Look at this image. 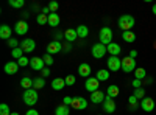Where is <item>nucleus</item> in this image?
Returning a JSON list of instances; mask_svg holds the SVG:
<instances>
[{
  "label": "nucleus",
  "mask_w": 156,
  "mask_h": 115,
  "mask_svg": "<svg viewBox=\"0 0 156 115\" xmlns=\"http://www.w3.org/2000/svg\"><path fill=\"white\" fill-rule=\"evenodd\" d=\"M134 27V17L131 14H123L119 17V28L123 31H129Z\"/></svg>",
  "instance_id": "obj_1"
},
{
  "label": "nucleus",
  "mask_w": 156,
  "mask_h": 115,
  "mask_svg": "<svg viewBox=\"0 0 156 115\" xmlns=\"http://www.w3.org/2000/svg\"><path fill=\"white\" fill-rule=\"evenodd\" d=\"M62 100H64V101H62V104H66V106H70V104H72V100H73V98H70V96H64Z\"/></svg>",
  "instance_id": "obj_42"
},
{
  "label": "nucleus",
  "mask_w": 156,
  "mask_h": 115,
  "mask_svg": "<svg viewBox=\"0 0 156 115\" xmlns=\"http://www.w3.org/2000/svg\"><path fill=\"white\" fill-rule=\"evenodd\" d=\"M11 115H19L17 112H11Z\"/></svg>",
  "instance_id": "obj_49"
},
{
  "label": "nucleus",
  "mask_w": 156,
  "mask_h": 115,
  "mask_svg": "<svg viewBox=\"0 0 156 115\" xmlns=\"http://www.w3.org/2000/svg\"><path fill=\"white\" fill-rule=\"evenodd\" d=\"M17 64H19L20 67H25V66H28V64H30V59H28V58H25V56H22V58L17 61Z\"/></svg>",
  "instance_id": "obj_40"
},
{
  "label": "nucleus",
  "mask_w": 156,
  "mask_h": 115,
  "mask_svg": "<svg viewBox=\"0 0 156 115\" xmlns=\"http://www.w3.org/2000/svg\"><path fill=\"white\" fill-rule=\"evenodd\" d=\"M8 3H9V6H12V8H22L25 2H23V0H9Z\"/></svg>",
  "instance_id": "obj_34"
},
{
  "label": "nucleus",
  "mask_w": 156,
  "mask_h": 115,
  "mask_svg": "<svg viewBox=\"0 0 156 115\" xmlns=\"http://www.w3.org/2000/svg\"><path fill=\"white\" fill-rule=\"evenodd\" d=\"M106 64H108V70L111 72H119L122 69V59H119L117 56H109Z\"/></svg>",
  "instance_id": "obj_5"
},
{
  "label": "nucleus",
  "mask_w": 156,
  "mask_h": 115,
  "mask_svg": "<svg viewBox=\"0 0 156 115\" xmlns=\"http://www.w3.org/2000/svg\"><path fill=\"white\" fill-rule=\"evenodd\" d=\"M128 103H129V109H131V110H136L137 109V98L134 96V95H131V96H129L128 98Z\"/></svg>",
  "instance_id": "obj_31"
},
{
  "label": "nucleus",
  "mask_w": 156,
  "mask_h": 115,
  "mask_svg": "<svg viewBox=\"0 0 156 115\" xmlns=\"http://www.w3.org/2000/svg\"><path fill=\"white\" fill-rule=\"evenodd\" d=\"M122 70H123L125 73L134 72V70H136V61H134L133 58H129V56L122 58Z\"/></svg>",
  "instance_id": "obj_4"
},
{
  "label": "nucleus",
  "mask_w": 156,
  "mask_h": 115,
  "mask_svg": "<svg viewBox=\"0 0 156 115\" xmlns=\"http://www.w3.org/2000/svg\"><path fill=\"white\" fill-rule=\"evenodd\" d=\"M11 33H12V30L8 27V25H2V27H0V37H2V39L9 41L11 39Z\"/></svg>",
  "instance_id": "obj_19"
},
{
  "label": "nucleus",
  "mask_w": 156,
  "mask_h": 115,
  "mask_svg": "<svg viewBox=\"0 0 156 115\" xmlns=\"http://www.w3.org/2000/svg\"><path fill=\"white\" fill-rule=\"evenodd\" d=\"M137 100H144L145 98V90L142 87H139V89H134V93H133Z\"/></svg>",
  "instance_id": "obj_32"
},
{
  "label": "nucleus",
  "mask_w": 156,
  "mask_h": 115,
  "mask_svg": "<svg viewBox=\"0 0 156 115\" xmlns=\"http://www.w3.org/2000/svg\"><path fill=\"white\" fill-rule=\"evenodd\" d=\"M36 22H37L39 25H45V23H48V16H47V14H42V12H41V14L36 17Z\"/></svg>",
  "instance_id": "obj_33"
},
{
  "label": "nucleus",
  "mask_w": 156,
  "mask_h": 115,
  "mask_svg": "<svg viewBox=\"0 0 156 115\" xmlns=\"http://www.w3.org/2000/svg\"><path fill=\"white\" fill-rule=\"evenodd\" d=\"M22 98H23V103L27 104V106H34L37 103V100H39L36 89H28V90H25Z\"/></svg>",
  "instance_id": "obj_2"
},
{
  "label": "nucleus",
  "mask_w": 156,
  "mask_h": 115,
  "mask_svg": "<svg viewBox=\"0 0 156 115\" xmlns=\"http://www.w3.org/2000/svg\"><path fill=\"white\" fill-rule=\"evenodd\" d=\"M106 50H108V53H109L111 56H119L120 52H122L120 45H119V44H115V42H111V44L106 47Z\"/></svg>",
  "instance_id": "obj_18"
},
{
  "label": "nucleus",
  "mask_w": 156,
  "mask_h": 115,
  "mask_svg": "<svg viewBox=\"0 0 156 115\" xmlns=\"http://www.w3.org/2000/svg\"><path fill=\"white\" fill-rule=\"evenodd\" d=\"M41 75H42V78H47V76L50 75V70H48V69H44V70L41 72Z\"/></svg>",
  "instance_id": "obj_44"
},
{
  "label": "nucleus",
  "mask_w": 156,
  "mask_h": 115,
  "mask_svg": "<svg viewBox=\"0 0 156 115\" xmlns=\"http://www.w3.org/2000/svg\"><path fill=\"white\" fill-rule=\"evenodd\" d=\"M64 37H66L69 42H72V41H75L76 37H78V33H76V30L69 28V30H66V33H64Z\"/></svg>",
  "instance_id": "obj_22"
},
{
  "label": "nucleus",
  "mask_w": 156,
  "mask_h": 115,
  "mask_svg": "<svg viewBox=\"0 0 156 115\" xmlns=\"http://www.w3.org/2000/svg\"><path fill=\"white\" fill-rule=\"evenodd\" d=\"M66 86H73L75 84V76L73 75H69V76H66Z\"/></svg>",
  "instance_id": "obj_41"
},
{
  "label": "nucleus",
  "mask_w": 156,
  "mask_h": 115,
  "mask_svg": "<svg viewBox=\"0 0 156 115\" xmlns=\"http://www.w3.org/2000/svg\"><path fill=\"white\" fill-rule=\"evenodd\" d=\"M72 109H76V110H84L87 107V101L83 98V96H75L72 100V104H70Z\"/></svg>",
  "instance_id": "obj_7"
},
{
  "label": "nucleus",
  "mask_w": 156,
  "mask_h": 115,
  "mask_svg": "<svg viewBox=\"0 0 156 115\" xmlns=\"http://www.w3.org/2000/svg\"><path fill=\"white\" fill-rule=\"evenodd\" d=\"M103 110L108 112V113H112L115 110V103H114V98H109L106 96L105 101H103Z\"/></svg>",
  "instance_id": "obj_12"
},
{
  "label": "nucleus",
  "mask_w": 156,
  "mask_h": 115,
  "mask_svg": "<svg viewBox=\"0 0 156 115\" xmlns=\"http://www.w3.org/2000/svg\"><path fill=\"white\" fill-rule=\"evenodd\" d=\"M14 31H16L19 36L27 34V31H28V23L25 22V20H19V22L16 23V27H14Z\"/></svg>",
  "instance_id": "obj_14"
},
{
  "label": "nucleus",
  "mask_w": 156,
  "mask_h": 115,
  "mask_svg": "<svg viewBox=\"0 0 156 115\" xmlns=\"http://www.w3.org/2000/svg\"><path fill=\"white\" fill-rule=\"evenodd\" d=\"M119 87L117 86H109L108 87V90H106V96H109V98H115L117 95H119Z\"/></svg>",
  "instance_id": "obj_26"
},
{
  "label": "nucleus",
  "mask_w": 156,
  "mask_h": 115,
  "mask_svg": "<svg viewBox=\"0 0 156 115\" xmlns=\"http://www.w3.org/2000/svg\"><path fill=\"white\" fill-rule=\"evenodd\" d=\"M140 84H142V83H140V79H136V78L133 79V87H134V89H139V87H140Z\"/></svg>",
  "instance_id": "obj_43"
},
{
  "label": "nucleus",
  "mask_w": 156,
  "mask_h": 115,
  "mask_svg": "<svg viewBox=\"0 0 156 115\" xmlns=\"http://www.w3.org/2000/svg\"><path fill=\"white\" fill-rule=\"evenodd\" d=\"M44 66H45V62L42 58H33L30 59V67L33 70H39V72H42L44 70Z\"/></svg>",
  "instance_id": "obj_11"
},
{
  "label": "nucleus",
  "mask_w": 156,
  "mask_h": 115,
  "mask_svg": "<svg viewBox=\"0 0 156 115\" xmlns=\"http://www.w3.org/2000/svg\"><path fill=\"white\" fill-rule=\"evenodd\" d=\"M76 33H78V37H87L89 30L86 25H80V27H76Z\"/></svg>",
  "instance_id": "obj_28"
},
{
  "label": "nucleus",
  "mask_w": 156,
  "mask_h": 115,
  "mask_svg": "<svg viewBox=\"0 0 156 115\" xmlns=\"http://www.w3.org/2000/svg\"><path fill=\"white\" fill-rule=\"evenodd\" d=\"M8 47H11L12 50L19 48V41H17V39H14V37H11V39L8 41Z\"/></svg>",
  "instance_id": "obj_37"
},
{
  "label": "nucleus",
  "mask_w": 156,
  "mask_h": 115,
  "mask_svg": "<svg viewBox=\"0 0 156 115\" xmlns=\"http://www.w3.org/2000/svg\"><path fill=\"white\" fill-rule=\"evenodd\" d=\"M151 11H153V14H156V3L153 5V8H151Z\"/></svg>",
  "instance_id": "obj_48"
},
{
  "label": "nucleus",
  "mask_w": 156,
  "mask_h": 115,
  "mask_svg": "<svg viewBox=\"0 0 156 115\" xmlns=\"http://www.w3.org/2000/svg\"><path fill=\"white\" fill-rule=\"evenodd\" d=\"M61 50H62V45H61L59 41H53V42H50V44L47 45V53H48V55L59 53Z\"/></svg>",
  "instance_id": "obj_13"
},
{
  "label": "nucleus",
  "mask_w": 156,
  "mask_h": 115,
  "mask_svg": "<svg viewBox=\"0 0 156 115\" xmlns=\"http://www.w3.org/2000/svg\"><path fill=\"white\" fill-rule=\"evenodd\" d=\"M111 42H112V30L109 27H103L100 30V44L108 47Z\"/></svg>",
  "instance_id": "obj_3"
},
{
  "label": "nucleus",
  "mask_w": 156,
  "mask_h": 115,
  "mask_svg": "<svg viewBox=\"0 0 156 115\" xmlns=\"http://www.w3.org/2000/svg\"><path fill=\"white\" fill-rule=\"evenodd\" d=\"M51 87H53V90H62V89L66 87V79L55 78L53 81H51Z\"/></svg>",
  "instance_id": "obj_20"
},
{
  "label": "nucleus",
  "mask_w": 156,
  "mask_h": 115,
  "mask_svg": "<svg viewBox=\"0 0 156 115\" xmlns=\"http://www.w3.org/2000/svg\"><path fill=\"white\" fill-rule=\"evenodd\" d=\"M58 8H59L58 2H50V3H48V9H50V12H56Z\"/></svg>",
  "instance_id": "obj_39"
},
{
  "label": "nucleus",
  "mask_w": 156,
  "mask_h": 115,
  "mask_svg": "<svg viewBox=\"0 0 156 115\" xmlns=\"http://www.w3.org/2000/svg\"><path fill=\"white\" fill-rule=\"evenodd\" d=\"M145 76H147L145 69H136V70H134V78H136V79H144Z\"/></svg>",
  "instance_id": "obj_30"
},
{
  "label": "nucleus",
  "mask_w": 156,
  "mask_h": 115,
  "mask_svg": "<svg viewBox=\"0 0 156 115\" xmlns=\"http://www.w3.org/2000/svg\"><path fill=\"white\" fill-rule=\"evenodd\" d=\"M48 25L50 27H58L59 25V14L58 12H50L48 14Z\"/></svg>",
  "instance_id": "obj_21"
},
{
  "label": "nucleus",
  "mask_w": 156,
  "mask_h": 115,
  "mask_svg": "<svg viewBox=\"0 0 156 115\" xmlns=\"http://www.w3.org/2000/svg\"><path fill=\"white\" fill-rule=\"evenodd\" d=\"M136 56H137V52H136V50H131V52H129V58L136 59Z\"/></svg>",
  "instance_id": "obj_46"
},
{
  "label": "nucleus",
  "mask_w": 156,
  "mask_h": 115,
  "mask_svg": "<svg viewBox=\"0 0 156 115\" xmlns=\"http://www.w3.org/2000/svg\"><path fill=\"white\" fill-rule=\"evenodd\" d=\"M140 109L145 112H151L154 109V101L150 96H145L144 100H140Z\"/></svg>",
  "instance_id": "obj_10"
},
{
  "label": "nucleus",
  "mask_w": 156,
  "mask_h": 115,
  "mask_svg": "<svg viewBox=\"0 0 156 115\" xmlns=\"http://www.w3.org/2000/svg\"><path fill=\"white\" fill-rule=\"evenodd\" d=\"M25 115H39V112L34 110V109H30V110H27V113H25Z\"/></svg>",
  "instance_id": "obj_45"
},
{
  "label": "nucleus",
  "mask_w": 156,
  "mask_h": 115,
  "mask_svg": "<svg viewBox=\"0 0 156 115\" xmlns=\"http://www.w3.org/2000/svg\"><path fill=\"white\" fill-rule=\"evenodd\" d=\"M69 112H70V106L61 104V106H58V107H56L55 115H69Z\"/></svg>",
  "instance_id": "obj_25"
},
{
  "label": "nucleus",
  "mask_w": 156,
  "mask_h": 115,
  "mask_svg": "<svg viewBox=\"0 0 156 115\" xmlns=\"http://www.w3.org/2000/svg\"><path fill=\"white\" fill-rule=\"evenodd\" d=\"M78 75L83 76V78H89V75H90V66L89 64H86V62L80 64V66H78Z\"/></svg>",
  "instance_id": "obj_17"
},
{
  "label": "nucleus",
  "mask_w": 156,
  "mask_h": 115,
  "mask_svg": "<svg viewBox=\"0 0 156 115\" xmlns=\"http://www.w3.org/2000/svg\"><path fill=\"white\" fill-rule=\"evenodd\" d=\"M19 67H20V66H19L17 62H12V61H9V62H6V64H5L3 70H5V73H8V75H14V73H17Z\"/></svg>",
  "instance_id": "obj_15"
},
{
  "label": "nucleus",
  "mask_w": 156,
  "mask_h": 115,
  "mask_svg": "<svg viewBox=\"0 0 156 115\" xmlns=\"http://www.w3.org/2000/svg\"><path fill=\"white\" fill-rule=\"evenodd\" d=\"M98 86H100V81L97 79V78H87L86 79V86H84V89L87 92H97L98 90Z\"/></svg>",
  "instance_id": "obj_8"
},
{
  "label": "nucleus",
  "mask_w": 156,
  "mask_h": 115,
  "mask_svg": "<svg viewBox=\"0 0 156 115\" xmlns=\"http://www.w3.org/2000/svg\"><path fill=\"white\" fill-rule=\"evenodd\" d=\"M105 93H103L101 90H97V92H92L90 93V101H92L94 104H103V101H105Z\"/></svg>",
  "instance_id": "obj_16"
},
{
  "label": "nucleus",
  "mask_w": 156,
  "mask_h": 115,
  "mask_svg": "<svg viewBox=\"0 0 156 115\" xmlns=\"http://www.w3.org/2000/svg\"><path fill=\"white\" fill-rule=\"evenodd\" d=\"M20 87H22V89H25V90L31 89V87H33V79H31V78H28V76L22 78V79H20Z\"/></svg>",
  "instance_id": "obj_24"
},
{
  "label": "nucleus",
  "mask_w": 156,
  "mask_h": 115,
  "mask_svg": "<svg viewBox=\"0 0 156 115\" xmlns=\"http://www.w3.org/2000/svg\"><path fill=\"white\" fill-rule=\"evenodd\" d=\"M95 78H97L98 81H106V79L109 78V70H105V69H103V70H98Z\"/></svg>",
  "instance_id": "obj_27"
},
{
  "label": "nucleus",
  "mask_w": 156,
  "mask_h": 115,
  "mask_svg": "<svg viewBox=\"0 0 156 115\" xmlns=\"http://www.w3.org/2000/svg\"><path fill=\"white\" fill-rule=\"evenodd\" d=\"M44 86H45V81H44L42 76H41V78H34L33 79V87L36 89V90H37V89H42Z\"/></svg>",
  "instance_id": "obj_29"
},
{
  "label": "nucleus",
  "mask_w": 156,
  "mask_h": 115,
  "mask_svg": "<svg viewBox=\"0 0 156 115\" xmlns=\"http://www.w3.org/2000/svg\"><path fill=\"white\" fill-rule=\"evenodd\" d=\"M122 37H123V41L128 42V44H131V42L136 41V34L133 31H123L122 33Z\"/></svg>",
  "instance_id": "obj_23"
},
{
  "label": "nucleus",
  "mask_w": 156,
  "mask_h": 115,
  "mask_svg": "<svg viewBox=\"0 0 156 115\" xmlns=\"http://www.w3.org/2000/svg\"><path fill=\"white\" fill-rule=\"evenodd\" d=\"M22 53H23V50H22V48H16V50H12V52H11L12 58H14V59H17V61H19V59L23 56Z\"/></svg>",
  "instance_id": "obj_35"
},
{
  "label": "nucleus",
  "mask_w": 156,
  "mask_h": 115,
  "mask_svg": "<svg viewBox=\"0 0 156 115\" xmlns=\"http://www.w3.org/2000/svg\"><path fill=\"white\" fill-rule=\"evenodd\" d=\"M42 59H44V62H45V66H47V67L53 64V58H51V55H48V53H45V55L42 56Z\"/></svg>",
  "instance_id": "obj_38"
},
{
  "label": "nucleus",
  "mask_w": 156,
  "mask_h": 115,
  "mask_svg": "<svg viewBox=\"0 0 156 115\" xmlns=\"http://www.w3.org/2000/svg\"><path fill=\"white\" fill-rule=\"evenodd\" d=\"M0 115H11L8 104H5V103H2V104H0Z\"/></svg>",
  "instance_id": "obj_36"
},
{
  "label": "nucleus",
  "mask_w": 156,
  "mask_h": 115,
  "mask_svg": "<svg viewBox=\"0 0 156 115\" xmlns=\"http://www.w3.org/2000/svg\"><path fill=\"white\" fill-rule=\"evenodd\" d=\"M20 48L23 50L25 53H30V52H34L36 48V42L33 39H30V37H27V39H23L22 44H20Z\"/></svg>",
  "instance_id": "obj_9"
},
{
  "label": "nucleus",
  "mask_w": 156,
  "mask_h": 115,
  "mask_svg": "<svg viewBox=\"0 0 156 115\" xmlns=\"http://www.w3.org/2000/svg\"><path fill=\"white\" fill-rule=\"evenodd\" d=\"M108 53V50H106V45H103V44H95L94 47H92V56L95 58V59H101L103 56H105Z\"/></svg>",
  "instance_id": "obj_6"
},
{
  "label": "nucleus",
  "mask_w": 156,
  "mask_h": 115,
  "mask_svg": "<svg viewBox=\"0 0 156 115\" xmlns=\"http://www.w3.org/2000/svg\"><path fill=\"white\" fill-rule=\"evenodd\" d=\"M47 12H50L48 6H47V8H42V14H47ZM47 16H48V14H47Z\"/></svg>",
  "instance_id": "obj_47"
}]
</instances>
